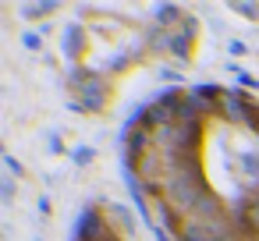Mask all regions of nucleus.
<instances>
[{
  "label": "nucleus",
  "mask_w": 259,
  "mask_h": 241,
  "mask_svg": "<svg viewBox=\"0 0 259 241\" xmlns=\"http://www.w3.org/2000/svg\"><path fill=\"white\" fill-rule=\"evenodd\" d=\"M4 167H8V174H11V177H22V174H25L22 160H18V156H11V153H4Z\"/></svg>",
  "instance_id": "16"
},
{
  "label": "nucleus",
  "mask_w": 259,
  "mask_h": 241,
  "mask_svg": "<svg viewBox=\"0 0 259 241\" xmlns=\"http://www.w3.org/2000/svg\"><path fill=\"white\" fill-rule=\"evenodd\" d=\"M22 43H25L29 50H43V36H39V32H25V39H22Z\"/></svg>",
  "instance_id": "19"
},
{
  "label": "nucleus",
  "mask_w": 259,
  "mask_h": 241,
  "mask_svg": "<svg viewBox=\"0 0 259 241\" xmlns=\"http://www.w3.org/2000/svg\"><path fill=\"white\" fill-rule=\"evenodd\" d=\"M231 11H238V15H245V18H255V15H259V4H245V0H234Z\"/></svg>",
  "instance_id": "17"
},
{
  "label": "nucleus",
  "mask_w": 259,
  "mask_h": 241,
  "mask_svg": "<svg viewBox=\"0 0 259 241\" xmlns=\"http://www.w3.org/2000/svg\"><path fill=\"white\" fill-rule=\"evenodd\" d=\"M192 216H199V220H217V216H224V206H220V199H217L213 191H202V199L195 202Z\"/></svg>",
  "instance_id": "7"
},
{
  "label": "nucleus",
  "mask_w": 259,
  "mask_h": 241,
  "mask_svg": "<svg viewBox=\"0 0 259 241\" xmlns=\"http://www.w3.org/2000/svg\"><path fill=\"white\" fill-rule=\"evenodd\" d=\"M220 103H224V114H227V121H234V124H238V121H248V110H252V103H245V96H241L238 89H231V92H227Z\"/></svg>",
  "instance_id": "6"
},
{
  "label": "nucleus",
  "mask_w": 259,
  "mask_h": 241,
  "mask_svg": "<svg viewBox=\"0 0 259 241\" xmlns=\"http://www.w3.org/2000/svg\"><path fill=\"white\" fill-rule=\"evenodd\" d=\"M202 191H209V188L202 184V174H199L195 163H188V167H181V170H174V174L167 177V202H170L178 213L195 209V202L202 199Z\"/></svg>",
  "instance_id": "1"
},
{
  "label": "nucleus",
  "mask_w": 259,
  "mask_h": 241,
  "mask_svg": "<svg viewBox=\"0 0 259 241\" xmlns=\"http://www.w3.org/2000/svg\"><path fill=\"white\" fill-rule=\"evenodd\" d=\"M54 11H57L54 0H39V4H22V18H29V22L47 18V15H54Z\"/></svg>",
  "instance_id": "10"
},
{
  "label": "nucleus",
  "mask_w": 259,
  "mask_h": 241,
  "mask_svg": "<svg viewBox=\"0 0 259 241\" xmlns=\"http://www.w3.org/2000/svg\"><path fill=\"white\" fill-rule=\"evenodd\" d=\"M160 75H163V78H170V82H181V75H178V71H174V68H163V71H160Z\"/></svg>",
  "instance_id": "23"
},
{
  "label": "nucleus",
  "mask_w": 259,
  "mask_h": 241,
  "mask_svg": "<svg viewBox=\"0 0 259 241\" xmlns=\"http://www.w3.org/2000/svg\"><path fill=\"white\" fill-rule=\"evenodd\" d=\"M192 39H195V18L185 15L181 32H174V39H170V54H174L178 61H188V57H192Z\"/></svg>",
  "instance_id": "4"
},
{
  "label": "nucleus",
  "mask_w": 259,
  "mask_h": 241,
  "mask_svg": "<svg viewBox=\"0 0 259 241\" xmlns=\"http://www.w3.org/2000/svg\"><path fill=\"white\" fill-rule=\"evenodd\" d=\"M227 71H231V75H238V82H241L245 89H259V78H255V75H248L241 64H227Z\"/></svg>",
  "instance_id": "12"
},
{
  "label": "nucleus",
  "mask_w": 259,
  "mask_h": 241,
  "mask_svg": "<svg viewBox=\"0 0 259 241\" xmlns=\"http://www.w3.org/2000/svg\"><path fill=\"white\" fill-rule=\"evenodd\" d=\"M71 160H75L78 167H85V163L96 160V149H93V146H75V149H71Z\"/></svg>",
  "instance_id": "14"
},
{
  "label": "nucleus",
  "mask_w": 259,
  "mask_h": 241,
  "mask_svg": "<svg viewBox=\"0 0 259 241\" xmlns=\"http://www.w3.org/2000/svg\"><path fill=\"white\" fill-rule=\"evenodd\" d=\"M82 46H85V29L75 22V25H68V29H64V54H68V57H78V54H82Z\"/></svg>",
  "instance_id": "8"
},
{
  "label": "nucleus",
  "mask_w": 259,
  "mask_h": 241,
  "mask_svg": "<svg viewBox=\"0 0 259 241\" xmlns=\"http://www.w3.org/2000/svg\"><path fill=\"white\" fill-rule=\"evenodd\" d=\"M36 209H39V213H43V216H50V209H54V206H50V199H47V195H43V199H39V202H36Z\"/></svg>",
  "instance_id": "21"
},
{
  "label": "nucleus",
  "mask_w": 259,
  "mask_h": 241,
  "mask_svg": "<svg viewBox=\"0 0 259 241\" xmlns=\"http://www.w3.org/2000/svg\"><path fill=\"white\" fill-rule=\"evenodd\" d=\"M78 103H82L85 110H103V107H107V82L93 75V78L78 89Z\"/></svg>",
  "instance_id": "3"
},
{
  "label": "nucleus",
  "mask_w": 259,
  "mask_h": 241,
  "mask_svg": "<svg viewBox=\"0 0 259 241\" xmlns=\"http://www.w3.org/2000/svg\"><path fill=\"white\" fill-rule=\"evenodd\" d=\"M192 96H195V100H224L227 92H224V89H217V85H195V89H192Z\"/></svg>",
  "instance_id": "13"
},
{
  "label": "nucleus",
  "mask_w": 259,
  "mask_h": 241,
  "mask_svg": "<svg viewBox=\"0 0 259 241\" xmlns=\"http://www.w3.org/2000/svg\"><path fill=\"white\" fill-rule=\"evenodd\" d=\"M238 160H241V163H238V167H241V174H245L248 181H259V156H252V153H241Z\"/></svg>",
  "instance_id": "11"
},
{
  "label": "nucleus",
  "mask_w": 259,
  "mask_h": 241,
  "mask_svg": "<svg viewBox=\"0 0 259 241\" xmlns=\"http://www.w3.org/2000/svg\"><path fill=\"white\" fill-rule=\"evenodd\" d=\"M153 237H156V241H170V237H167V230H163V227H156V223H153Z\"/></svg>",
  "instance_id": "24"
},
{
  "label": "nucleus",
  "mask_w": 259,
  "mask_h": 241,
  "mask_svg": "<svg viewBox=\"0 0 259 241\" xmlns=\"http://www.w3.org/2000/svg\"><path fill=\"white\" fill-rule=\"evenodd\" d=\"M64 149V142H61V135H50V153H61Z\"/></svg>",
  "instance_id": "22"
},
{
  "label": "nucleus",
  "mask_w": 259,
  "mask_h": 241,
  "mask_svg": "<svg viewBox=\"0 0 259 241\" xmlns=\"http://www.w3.org/2000/svg\"><path fill=\"white\" fill-rule=\"evenodd\" d=\"M114 220H117V223H121V227H124V230H132V227H135V223H132V216H128V209H124V206H114Z\"/></svg>",
  "instance_id": "18"
},
{
  "label": "nucleus",
  "mask_w": 259,
  "mask_h": 241,
  "mask_svg": "<svg viewBox=\"0 0 259 241\" xmlns=\"http://www.w3.org/2000/svg\"><path fill=\"white\" fill-rule=\"evenodd\" d=\"M181 241H220V234H217L206 220L192 216V220H185V227H181Z\"/></svg>",
  "instance_id": "5"
},
{
  "label": "nucleus",
  "mask_w": 259,
  "mask_h": 241,
  "mask_svg": "<svg viewBox=\"0 0 259 241\" xmlns=\"http://www.w3.org/2000/svg\"><path fill=\"white\" fill-rule=\"evenodd\" d=\"M227 54H231V57H245V54H248V46H245L241 39H231V43H227Z\"/></svg>",
  "instance_id": "20"
},
{
  "label": "nucleus",
  "mask_w": 259,
  "mask_h": 241,
  "mask_svg": "<svg viewBox=\"0 0 259 241\" xmlns=\"http://www.w3.org/2000/svg\"><path fill=\"white\" fill-rule=\"evenodd\" d=\"M36 241H39V237H36Z\"/></svg>",
  "instance_id": "25"
},
{
  "label": "nucleus",
  "mask_w": 259,
  "mask_h": 241,
  "mask_svg": "<svg viewBox=\"0 0 259 241\" xmlns=\"http://www.w3.org/2000/svg\"><path fill=\"white\" fill-rule=\"evenodd\" d=\"M15 191H18L15 177H11V174H4V177H0V199H4V202H11V199H15Z\"/></svg>",
  "instance_id": "15"
},
{
  "label": "nucleus",
  "mask_w": 259,
  "mask_h": 241,
  "mask_svg": "<svg viewBox=\"0 0 259 241\" xmlns=\"http://www.w3.org/2000/svg\"><path fill=\"white\" fill-rule=\"evenodd\" d=\"M156 29H167V25H174V22H185V15H181V8L178 4H156Z\"/></svg>",
  "instance_id": "9"
},
{
  "label": "nucleus",
  "mask_w": 259,
  "mask_h": 241,
  "mask_svg": "<svg viewBox=\"0 0 259 241\" xmlns=\"http://www.w3.org/2000/svg\"><path fill=\"white\" fill-rule=\"evenodd\" d=\"M110 237V230H107V223H103V216L89 206V209H82V216H78V227H75V241H107Z\"/></svg>",
  "instance_id": "2"
}]
</instances>
